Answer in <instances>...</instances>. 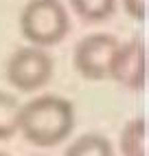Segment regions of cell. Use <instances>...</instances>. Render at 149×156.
I'll list each match as a JSON object with an SVG mask.
<instances>
[{
	"label": "cell",
	"instance_id": "obj_1",
	"mask_svg": "<svg viewBox=\"0 0 149 156\" xmlns=\"http://www.w3.org/2000/svg\"><path fill=\"white\" fill-rule=\"evenodd\" d=\"M74 128V106L59 95H40L22 103L18 132L35 147H55Z\"/></svg>",
	"mask_w": 149,
	"mask_h": 156
},
{
	"label": "cell",
	"instance_id": "obj_2",
	"mask_svg": "<svg viewBox=\"0 0 149 156\" xmlns=\"http://www.w3.org/2000/svg\"><path fill=\"white\" fill-rule=\"evenodd\" d=\"M20 31L31 46H57L70 31L68 9L61 0H29L20 13Z\"/></svg>",
	"mask_w": 149,
	"mask_h": 156
},
{
	"label": "cell",
	"instance_id": "obj_3",
	"mask_svg": "<svg viewBox=\"0 0 149 156\" xmlns=\"http://www.w3.org/2000/svg\"><path fill=\"white\" fill-rule=\"evenodd\" d=\"M53 73H55V64H53L50 55L37 46L16 48L11 57L7 59V68H5L7 81L18 92H35L44 88L50 81Z\"/></svg>",
	"mask_w": 149,
	"mask_h": 156
},
{
	"label": "cell",
	"instance_id": "obj_4",
	"mask_svg": "<svg viewBox=\"0 0 149 156\" xmlns=\"http://www.w3.org/2000/svg\"><path fill=\"white\" fill-rule=\"evenodd\" d=\"M119 46V40L112 33H90L81 37L74 46V68L88 81L108 79L110 62L114 57V51Z\"/></svg>",
	"mask_w": 149,
	"mask_h": 156
},
{
	"label": "cell",
	"instance_id": "obj_5",
	"mask_svg": "<svg viewBox=\"0 0 149 156\" xmlns=\"http://www.w3.org/2000/svg\"><path fill=\"white\" fill-rule=\"evenodd\" d=\"M108 79L121 84L127 90H145L147 86V46L140 37L119 42L110 62Z\"/></svg>",
	"mask_w": 149,
	"mask_h": 156
},
{
	"label": "cell",
	"instance_id": "obj_6",
	"mask_svg": "<svg viewBox=\"0 0 149 156\" xmlns=\"http://www.w3.org/2000/svg\"><path fill=\"white\" fill-rule=\"evenodd\" d=\"M119 147L123 156H149V126L145 117H136L125 123Z\"/></svg>",
	"mask_w": 149,
	"mask_h": 156
},
{
	"label": "cell",
	"instance_id": "obj_7",
	"mask_svg": "<svg viewBox=\"0 0 149 156\" xmlns=\"http://www.w3.org/2000/svg\"><path fill=\"white\" fill-rule=\"evenodd\" d=\"M64 156H114V147L103 134L88 132L81 134L77 141H72Z\"/></svg>",
	"mask_w": 149,
	"mask_h": 156
},
{
	"label": "cell",
	"instance_id": "obj_8",
	"mask_svg": "<svg viewBox=\"0 0 149 156\" xmlns=\"http://www.w3.org/2000/svg\"><path fill=\"white\" fill-rule=\"evenodd\" d=\"M22 103L18 101L16 95L0 90V141L11 139L18 132V119Z\"/></svg>",
	"mask_w": 149,
	"mask_h": 156
},
{
	"label": "cell",
	"instance_id": "obj_9",
	"mask_svg": "<svg viewBox=\"0 0 149 156\" xmlns=\"http://www.w3.org/2000/svg\"><path fill=\"white\" fill-rule=\"evenodd\" d=\"M72 11L86 22H105L116 9V0H70Z\"/></svg>",
	"mask_w": 149,
	"mask_h": 156
},
{
	"label": "cell",
	"instance_id": "obj_10",
	"mask_svg": "<svg viewBox=\"0 0 149 156\" xmlns=\"http://www.w3.org/2000/svg\"><path fill=\"white\" fill-rule=\"evenodd\" d=\"M147 7H149V0H123L125 13L134 18L136 22H145L147 20Z\"/></svg>",
	"mask_w": 149,
	"mask_h": 156
},
{
	"label": "cell",
	"instance_id": "obj_11",
	"mask_svg": "<svg viewBox=\"0 0 149 156\" xmlns=\"http://www.w3.org/2000/svg\"><path fill=\"white\" fill-rule=\"evenodd\" d=\"M0 156H9V154H7V152H0Z\"/></svg>",
	"mask_w": 149,
	"mask_h": 156
}]
</instances>
